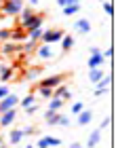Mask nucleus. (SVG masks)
<instances>
[{"instance_id": "obj_1", "label": "nucleus", "mask_w": 137, "mask_h": 148, "mask_svg": "<svg viewBox=\"0 0 137 148\" xmlns=\"http://www.w3.org/2000/svg\"><path fill=\"white\" fill-rule=\"evenodd\" d=\"M23 9V0H4L2 4H0V11L4 13V15H19Z\"/></svg>"}, {"instance_id": "obj_2", "label": "nucleus", "mask_w": 137, "mask_h": 148, "mask_svg": "<svg viewBox=\"0 0 137 148\" xmlns=\"http://www.w3.org/2000/svg\"><path fill=\"white\" fill-rule=\"evenodd\" d=\"M63 38V32H61L59 28H51V30H44L42 36H40V40H42V45H55L59 42V40Z\"/></svg>"}, {"instance_id": "obj_3", "label": "nucleus", "mask_w": 137, "mask_h": 148, "mask_svg": "<svg viewBox=\"0 0 137 148\" xmlns=\"http://www.w3.org/2000/svg\"><path fill=\"white\" fill-rule=\"evenodd\" d=\"M42 23H44V17L40 15V13H34V15L27 19V21H23V23H19L21 28L25 30V34L27 32H32V30H38V28H42Z\"/></svg>"}, {"instance_id": "obj_4", "label": "nucleus", "mask_w": 137, "mask_h": 148, "mask_svg": "<svg viewBox=\"0 0 137 148\" xmlns=\"http://www.w3.org/2000/svg\"><path fill=\"white\" fill-rule=\"evenodd\" d=\"M91 57H89V68H101V64L106 62L104 55H101V51L97 49V47H91Z\"/></svg>"}, {"instance_id": "obj_5", "label": "nucleus", "mask_w": 137, "mask_h": 148, "mask_svg": "<svg viewBox=\"0 0 137 148\" xmlns=\"http://www.w3.org/2000/svg\"><path fill=\"white\" fill-rule=\"evenodd\" d=\"M17 104H19V97L15 95V93H9L6 97L0 99V114L6 112V110H11V108H15Z\"/></svg>"}, {"instance_id": "obj_6", "label": "nucleus", "mask_w": 137, "mask_h": 148, "mask_svg": "<svg viewBox=\"0 0 137 148\" xmlns=\"http://www.w3.org/2000/svg\"><path fill=\"white\" fill-rule=\"evenodd\" d=\"M40 85L42 87H51V89H55V87L63 85V74H53V76H46L40 80Z\"/></svg>"}, {"instance_id": "obj_7", "label": "nucleus", "mask_w": 137, "mask_h": 148, "mask_svg": "<svg viewBox=\"0 0 137 148\" xmlns=\"http://www.w3.org/2000/svg\"><path fill=\"white\" fill-rule=\"evenodd\" d=\"M36 55H38L40 59H53V57H55L53 45H40V47H36Z\"/></svg>"}, {"instance_id": "obj_8", "label": "nucleus", "mask_w": 137, "mask_h": 148, "mask_svg": "<svg viewBox=\"0 0 137 148\" xmlns=\"http://www.w3.org/2000/svg\"><path fill=\"white\" fill-rule=\"evenodd\" d=\"M15 119H17V110L15 108H11V110H6L0 114V127H9L15 123Z\"/></svg>"}, {"instance_id": "obj_9", "label": "nucleus", "mask_w": 137, "mask_h": 148, "mask_svg": "<svg viewBox=\"0 0 137 148\" xmlns=\"http://www.w3.org/2000/svg\"><path fill=\"white\" fill-rule=\"evenodd\" d=\"M38 148H51V146H61V140L55 138V136H42L38 140Z\"/></svg>"}, {"instance_id": "obj_10", "label": "nucleus", "mask_w": 137, "mask_h": 148, "mask_svg": "<svg viewBox=\"0 0 137 148\" xmlns=\"http://www.w3.org/2000/svg\"><path fill=\"white\" fill-rule=\"evenodd\" d=\"M74 28H76V32L78 34H89V32H91V21H89V19H78L76 23H74Z\"/></svg>"}, {"instance_id": "obj_11", "label": "nucleus", "mask_w": 137, "mask_h": 148, "mask_svg": "<svg viewBox=\"0 0 137 148\" xmlns=\"http://www.w3.org/2000/svg\"><path fill=\"white\" fill-rule=\"evenodd\" d=\"M2 53H4V55H11V53H21V45L6 40V42L2 45Z\"/></svg>"}, {"instance_id": "obj_12", "label": "nucleus", "mask_w": 137, "mask_h": 148, "mask_svg": "<svg viewBox=\"0 0 137 148\" xmlns=\"http://www.w3.org/2000/svg\"><path fill=\"white\" fill-rule=\"evenodd\" d=\"M59 116H61V114L51 110V108H46V112H44V121H46V125H51V127L59 123Z\"/></svg>"}, {"instance_id": "obj_13", "label": "nucleus", "mask_w": 137, "mask_h": 148, "mask_svg": "<svg viewBox=\"0 0 137 148\" xmlns=\"http://www.w3.org/2000/svg\"><path fill=\"white\" fill-rule=\"evenodd\" d=\"M76 116H78V125H80V127H85V125H89V123L93 121V112L85 108L80 114H76Z\"/></svg>"}, {"instance_id": "obj_14", "label": "nucleus", "mask_w": 137, "mask_h": 148, "mask_svg": "<svg viewBox=\"0 0 137 148\" xmlns=\"http://www.w3.org/2000/svg\"><path fill=\"white\" fill-rule=\"evenodd\" d=\"M101 142V129H95V131H91V136H89V142H87V146L89 148H95Z\"/></svg>"}, {"instance_id": "obj_15", "label": "nucleus", "mask_w": 137, "mask_h": 148, "mask_svg": "<svg viewBox=\"0 0 137 148\" xmlns=\"http://www.w3.org/2000/svg\"><path fill=\"white\" fill-rule=\"evenodd\" d=\"M36 47H38V40H25V42L21 45V53L23 55H30V53L36 51Z\"/></svg>"}, {"instance_id": "obj_16", "label": "nucleus", "mask_w": 137, "mask_h": 148, "mask_svg": "<svg viewBox=\"0 0 137 148\" xmlns=\"http://www.w3.org/2000/svg\"><path fill=\"white\" fill-rule=\"evenodd\" d=\"M74 36H70V34H63V38H61V51H72V47H74Z\"/></svg>"}, {"instance_id": "obj_17", "label": "nucleus", "mask_w": 137, "mask_h": 148, "mask_svg": "<svg viewBox=\"0 0 137 148\" xmlns=\"http://www.w3.org/2000/svg\"><path fill=\"white\" fill-rule=\"evenodd\" d=\"M104 76H106V72L101 68H91V72H89V80H91V83H99Z\"/></svg>"}, {"instance_id": "obj_18", "label": "nucleus", "mask_w": 137, "mask_h": 148, "mask_svg": "<svg viewBox=\"0 0 137 148\" xmlns=\"http://www.w3.org/2000/svg\"><path fill=\"white\" fill-rule=\"evenodd\" d=\"M13 78V68L11 66H2L0 68V83H6V80Z\"/></svg>"}, {"instance_id": "obj_19", "label": "nucleus", "mask_w": 137, "mask_h": 148, "mask_svg": "<svg viewBox=\"0 0 137 148\" xmlns=\"http://www.w3.org/2000/svg\"><path fill=\"white\" fill-rule=\"evenodd\" d=\"M23 140V133H21V129H11V133H9V142L15 146V144H19Z\"/></svg>"}, {"instance_id": "obj_20", "label": "nucleus", "mask_w": 137, "mask_h": 148, "mask_svg": "<svg viewBox=\"0 0 137 148\" xmlns=\"http://www.w3.org/2000/svg\"><path fill=\"white\" fill-rule=\"evenodd\" d=\"M11 40H27V34H25V30L21 25L15 28V30H11Z\"/></svg>"}, {"instance_id": "obj_21", "label": "nucleus", "mask_w": 137, "mask_h": 148, "mask_svg": "<svg viewBox=\"0 0 137 148\" xmlns=\"http://www.w3.org/2000/svg\"><path fill=\"white\" fill-rule=\"evenodd\" d=\"M78 11H80V2H72V4L63 6V15H76Z\"/></svg>"}, {"instance_id": "obj_22", "label": "nucleus", "mask_w": 137, "mask_h": 148, "mask_svg": "<svg viewBox=\"0 0 137 148\" xmlns=\"http://www.w3.org/2000/svg\"><path fill=\"white\" fill-rule=\"evenodd\" d=\"M32 15H34V9H32V6H23V9H21V13H19V17H21V21H19V23L27 21V19H30Z\"/></svg>"}, {"instance_id": "obj_23", "label": "nucleus", "mask_w": 137, "mask_h": 148, "mask_svg": "<svg viewBox=\"0 0 137 148\" xmlns=\"http://www.w3.org/2000/svg\"><path fill=\"white\" fill-rule=\"evenodd\" d=\"M61 106H63V99H61V97H51V99H49V108H51V110L59 112Z\"/></svg>"}, {"instance_id": "obj_24", "label": "nucleus", "mask_w": 137, "mask_h": 148, "mask_svg": "<svg viewBox=\"0 0 137 148\" xmlns=\"http://www.w3.org/2000/svg\"><path fill=\"white\" fill-rule=\"evenodd\" d=\"M34 99H36V95H34V93H30V95H25V97L19 99V106H21V108H27V106L34 104Z\"/></svg>"}, {"instance_id": "obj_25", "label": "nucleus", "mask_w": 137, "mask_h": 148, "mask_svg": "<svg viewBox=\"0 0 137 148\" xmlns=\"http://www.w3.org/2000/svg\"><path fill=\"white\" fill-rule=\"evenodd\" d=\"M38 95H42L46 99H51L53 97V89L51 87H42V85H38Z\"/></svg>"}, {"instance_id": "obj_26", "label": "nucleus", "mask_w": 137, "mask_h": 148, "mask_svg": "<svg viewBox=\"0 0 137 148\" xmlns=\"http://www.w3.org/2000/svg\"><path fill=\"white\" fill-rule=\"evenodd\" d=\"M42 28H38V30H32V32H27V40H40V36H42Z\"/></svg>"}, {"instance_id": "obj_27", "label": "nucleus", "mask_w": 137, "mask_h": 148, "mask_svg": "<svg viewBox=\"0 0 137 148\" xmlns=\"http://www.w3.org/2000/svg\"><path fill=\"white\" fill-rule=\"evenodd\" d=\"M95 85H97V87H95V89H108V87H110V76L106 74V76L101 78L99 83H95Z\"/></svg>"}, {"instance_id": "obj_28", "label": "nucleus", "mask_w": 137, "mask_h": 148, "mask_svg": "<svg viewBox=\"0 0 137 148\" xmlns=\"http://www.w3.org/2000/svg\"><path fill=\"white\" fill-rule=\"evenodd\" d=\"M70 110H72V114H80L82 110H85V104H82V102H74Z\"/></svg>"}, {"instance_id": "obj_29", "label": "nucleus", "mask_w": 137, "mask_h": 148, "mask_svg": "<svg viewBox=\"0 0 137 148\" xmlns=\"http://www.w3.org/2000/svg\"><path fill=\"white\" fill-rule=\"evenodd\" d=\"M0 40H2V42L11 40V30H6V28H0Z\"/></svg>"}, {"instance_id": "obj_30", "label": "nucleus", "mask_w": 137, "mask_h": 148, "mask_svg": "<svg viewBox=\"0 0 137 148\" xmlns=\"http://www.w3.org/2000/svg\"><path fill=\"white\" fill-rule=\"evenodd\" d=\"M38 74H40V70H38V68H32L30 72L25 74V76H27V80H36V78H38Z\"/></svg>"}, {"instance_id": "obj_31", "label": "nucleus", "mask_w": 137, "mask_h": 148, "mask_svg": "<svg viewBox=\"0 0 137 148\" xmlns=\"http://www.w3.org/2000/svg\"><path fill=\"white\" fill-rule=\"evenodd\" d=\"M57 125H59V127H70V116H63V114H61Z\"/></svg>"}, {"instance_id": "obj_32", "label": "nucleus", "mask_w": 137, "mask_h": 148, "mask_svg": "<svg viewBox=\"0 0 137 148\" xmlns=\"http://www.w3.org/2000/svg\"><path fill=\"white\" fill-rule=\"evenodd\" d=\"M9 93H11V89H9L6 85H2V83H0V99H2V97H6Z\"/></svg>"}, {"instance_id": "obj_33", "label": "nucleus", "mask_w": 137, "mask_h": 148, "mask_svg": "<svg viewBox=\"0 0 137 148\" xmlns=\"http://www.w3.org/2000/svg\"><path fill=\"white\" fill-rule=\"evenodd\" d=\"M21 133H23V136H32V133H36V127H23Z\"/></svg>"}, {"instance_id": "obj_34", "label": "nucleus", "mask_w": 137, "mask_h": 148, "mask_svg": "<svg viewBox=\"0 0 137 148\" xmlns=\"http://www.w3.org/2000/svg\"><path fill=\"white\" fill-rule=\"evenodd\" d=\"M72 2H78V0H57V4L63 9V6H67V4H72Z\"/></svg>"}, {"instance_id": "obj_35", "label": "nucleus", "mask_w": 137, "mask_h": 148, "mask_svg": "<svg viewBox=\"0 0 137 148\" xmlns=\"http://www.w3.org/2000/svg\"><path fill=\"white\" fill-rule=\"evenodd\" d=\"M104 11L108 13V15H112V11H114V9H112V4H110V2H108V0H106V2H104Z\"/></svg>"}, {"instance_id": "obj_36", "label": "nucleus", "mask_w": 137, "mask_h": 148, "mask_svg": "<svg viewBox=\"0 0 137 148\" xmlns=\"http://www.w3.org/2000/svg\"><path fill=\"white\" fill-rule=\"evenodd\" d=\"M110 127V116H106L104 121H101V125H99V129H108Z\"/></svg>"}, {"instance_id": "obj_37", "label": "nucleus", "mask_w": 137, "mask_h": 148, "mask_svg": "<svg viewBox=\"0 0 137 148\" xmlns=\"http://www.w3.org/2000/svg\"><path fill=\"white\" fill-rule=\"evenodd\" d=\"M36 110H38V106H36V104H32V106H27V108H25V112H27V114H34Z\"/></svg>"}, {"instance_id": "obj_38", "label": "nucleus", "mask_w": 137, "mask_h": 148, "mask_svg": "<svg viewBox=\"0 0 137 148\" xmlns=\"http://www.w3.org/2000/svg\"><path fill=\"white\" fill-rule=\"evenodd\" d=\"M93 93H95V97H101V95H106V93H108V89H95Z\"/></svg>"}, {"instance_id": "obj_39", "label": "nucleus", "mask_w": 137, "mask_h": 148, "mask_svg": "<svg viewBox=\"0 0 137 148\" xmlns=\"http://www.w3.org/2000/svg\"><path fill=\"white\" fill-rule=\"evenodd\" d=\"M101 55H104V59L112 57V49H106V51H101Z\"/></svg>"}, {"instance_id": "obj_40", "label": "nucleus", "mask_w": 137, "mask_h": 148, "mask_svg": "<svg viewBox=\"0 0 137 148\" xmlns=\"http://www.w3.org/2000/svg\"><path fill=\"white\" fill-rule=\"evenodd\" d=\"M67 148H82V144H80V142H72V144L67 146Z\"/></svg>"}, {"instance_id": "obj_41", "label": "nucleus", "mask_w": 137, "mask_h": 148, "mask_svg": "<svg viewBox=\"0 0 137 148\" xmlns=\"http://www.w3.org/2000/svg\"><path fill=\"white\" fill-rule=\"evenodd\" d=\"M30 4H32V6H36V4H38V0H30Z\"/></svg>"}, {"instance_id": "obj_42", "label": "nucleus", "mask_w": 137, "mask_h": 148, "mask_svg": "<svg viewBox=\"0 0 137 148\" xmlns=\"http://www.w3.org/2000/svg\"><path fill=\"white\" fill-rule=\"evenodd\" d=\"M0 148H6V146H2V144H0Z\"/></svg>"}, {"instance_id": "obj_43", "label": "nucleus", "mask_w": 137, "mask_h": 148, "mask_svg": "<svg viewBox=\"0 0 137 148\" xmlns=\"http://www.w3.org/2000/svg\"><path fill=\"white\" fill-rule=\"evenodd\" d=\"M99 2H106V0H99Z\"/></svg>"}, {"instance_id": "obj_44", "label": "nucleus", "mask_w": 137, "mask_h": 148, "mask_svg": "<svg viewBox=\"0 0 137 148\" xmlns=\"http://www.w3.org/2000/svg\"><path fill=\"white\" fill-rule=\"evenodd\" d=\"M0 4H2V0H0Z\"/></svg>"}, {"instance_id": "obj_45", "label": "nucleus", "mask_w": 137, "mask_h": 148, "mask_svg": "<svg viewBox=\"0 0 137 148\" xmlns=\"http://www.w3.org/2000/svg\"><path fill=\"white\" fill-rule=\"evenodd\" d=\"M0 144H2V140H0Z\"/></svg>"}, {"instance_id": "obj_46", "label": "nucleus", "mask_w": 137, "mask_h": 148, "mask_svg": "<svg viewBox=\"0 0 137 148\" xmlns=\"http://www.w3.org/2000/svg\"><path fill=\"white\" fill-rule=\"evenodd\" d=\"M78 2H82V0H78Z\"/></svg>"}]
</instances>
